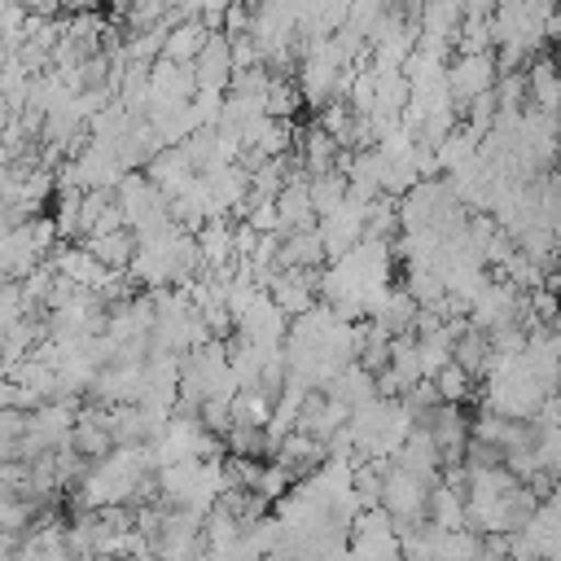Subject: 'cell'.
Segmentation results:
<instances>
[{
	"instance_id": "cell-1",
	"label": "cell",
	"mask_w": 561,
	"mask_h": 561,
	"mask_svg": "<svg viewBox=\"0 0 561 561\" xmlns=\"http://www.w3.org/2000/svg\"><path fill=\"white\" fill-rule=\"evenodd\" d=\"M377 508H386V513H390L394 530H403V526H421V522H425V513H430V482H421V478H416V473H408L403 465L386 460Z\"/></svg>"
},
{
	"instance_id": "cell-2",
	"label": "cell",
	"mask_w": 561,
	"mask_h": 561,
	"mask_svg": "<svg viewBox=\"0 0 561 561\" xmlns=\"http://www.w3.org/2000/svg\"><path fill=\"white\" fill-rule=\"evenodd\" d=\"M500 79V61L495 53H456L447 61V92L456 101V110L473 105L478 96H491Z\"/></svg>"
},
{
	"instance_id": "cell-3",
	"label": "cell",
	"mask_w": 561,
	"mask_h": 561,
	"mask_svg": "<svg viewBox=\"0 0 561 561\" xmlns=\"http://www.w3.org/2000/svg\"><path fill=\"white\" fill-rule=\"evenodd\" d=\"M232 70H237V61H232V39H228L224 31H215V35L206 39V48L193 57L197 92H228Z\"/></svg>"
},
{
	"instance_id": "cell-4",
	"label": "cell",
	"mask_w": 561,
	"mask_h": 561,
	"mask_svg": "<svg viewBox=\"0 0 561 561\" xmlns=\"http://www.w3.org/2000/svg\"><path fill=\"white\" fill-rule=\"evenodd\" d=\"M329 460V451H324V443L320 438H311V434H302V430H289L276 447H272V465H280L294 482H302V478H311L320 465Z\"/></svg>"
},
{
	"instance_id": "cell-5",
	"label": "cell",
	"mask_w": 561,
	"mask_h": 561,
	"mask_svg": "<svg viewBox=\"0 0 561 561\" xmlns=\"http://www.w3.org/2000/svg\"><path fill=\"white\" fill-rule=\"evenodd\" d=\"M337 162H342V145H337L320 123H311V127L298 131V171H302L307 180L333 175Z\"/></svg>"
},
{
	"instance_id": "cell-6",
	"label": "cell",
	"mask_w": 561,
	"mask_h": 561,
	"mask_svg": "<svg viewBox=\"0 0 561 561\" xmlns=\"http://www.w3.org/2000/svg\"><path fill=\"white\" fill-rule=\"evenodd\" d=\"M526 105L548 114V118H557V110H561V66L557 61H548V57L530 61V70H526Z\"/></svg>"
},
{
	"instance_id": "cell-7",
	"label": "cell",
	"mask_w": 561,
	"mask_h": 561,
	"mask_svg": "<svg viewBox=\"0 0 561 561\" xmlns=\"http://www.w3.org/2000/svg\"><path fill=\"white\" fill-rule=\"evenodd\" d=\"M451 359H456L473 381H486L491 359H495L491 333H482V329H473V324L465 320V324H460V333H456V351H451Z\"/></svg>"
},
{
	"instance_id": "cell-8",
	"label": "cell",
	"mask_w": 561,
	"mask_h": 561,
	"mask_svg": "<svg viewBox=\"0 0 561 561\" xmlns=\"http://www.w3.org/2000/svg\"><path fill=\"white\" fill-rule=\"evenodd\" d=\"M83 245H88V254H92L101 267L127 272L131 259H136V250H140V237H136L131 228H114V232H105V237H88Z\"/></svg>"
},
{
	"instance_id": "cell-9",
	"label": "cell",
	"mask_w": 561,
	"mask_h": 561,
	"mask_svg": "<svg viewBox=\"0 0 561 561\" xmlns=\"http://www.w3.org/2000/svg\"><path fill=\"white\" fill-rule=\"evenodd\" d=\"M329 254H324V241H320V228H298V232H285L280 245H276V272L280 267H320Z\"/></svg>"
},
{
	"instance_id": "cell-10",
	"label": "cell",
	"mask_w": 561,
	"mask_h": 561,
	"mask_svg": "<svg viewBox=\"0 0 561 561\" xmlns=\"http://www.w3.org/2000/svg\"><path fill=\"white\" fill-rule=\"evenodd\" d=\"M324 394H329V399H337L342 408H351V412H355V408H364L368 399H377L381 390H377V377H373L364 364H346V368H342V373H337V377L324 386Z\"/></svg>"
},
{
	"instance_id": "cell-11",
	"label": "cell",
	"mask_w": 561,
	"mask_h": 561,
	"mask_svg": "<svg viewBox=\"0 0 561 561\" xmlns=\"http://www.w3.org/2000/svg\"><path fill=\"white\" fill-rule=\"evenodd\" d=\"M311 184V206H316V224L324 219V215H333L346 197H351V184H346V175H316V180H307Z\"/></svg>"
},
{
	"instance_id": "cell-12",
	"label": "cell",
	"mask_w": 561,
	"mask_h": 561,
	"mask_svg": "<svg viewBox=\"0 0 561 561\" xmlns=\"http://www.w3.org/2000/svg\"><path fill=\"white\" fill-rule=\"evenodd\" d=\"M430 381H434V390H438V399H443V403H465V399L473 394V377H469L456 359H451V364H443Z\"/></svg>"
},
{
	"instance_id": "cell-13",
	"label": "cell",
	"mask_w": 561,
	"mask_h": 561,
	"mask_svg": "<svg viewBox=\"0 0 561 561\" xmlns=\"http://www.w3.org/2000/svg\"><path fill=\"white\" fill-rule=\"evenodd\" d=\"M9 57H13V48H9V44H4V39H0V70H4V66H9Z\"/></svg>"
},
{
	"instance_id": "cell-14",
	"label": "cell",
	"mask_w": 561,
	"mask_h": 561,
	"mask_svg": "<svg viewBox=\"0 0 561 561\" xmlns=\"http://www.w3.org/2000/svg\"><path fill=\"white\" fill-rule=\"evenodd\" d=\"M552 403L561 408V373H557V381H552Z\"/></svg>"
},
{
	"instance_id": "cell-15",
	"label": "cell",
	"mask_w": 561,
	"mask_h": 561,
	"mask_svg": "<svg viewBox=\"0 0 561 561\" xmlns=\"http://www.w3.org/2000/svg\"><path fill=\"white\" fill-rule=\"evenodd\" d=\"M9 118H13V114H9V110H4V105H0V127H4V123H9Z\"/></svg>"
}]
</instances>
